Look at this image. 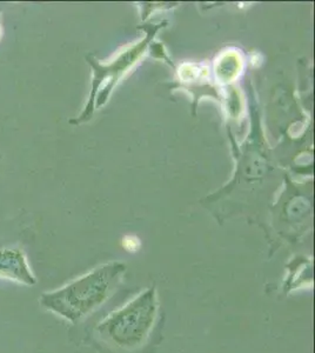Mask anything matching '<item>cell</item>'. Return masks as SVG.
Here are the masks:
<instances>
[{
    "label": "cell",
    "instance_id": "cell-1",
    "mask_svg": "<svg viewBox=\"0 0 315 353\" xmlns=\"http://www.w3.org/2000/svg\"><path fill=\"white\" fill-rule=\"evenodd\" d=\"M126 268L110 263L59 289L44 292L39 304L65 321L77 324L106 303L123 281Z\"/></svg>",
    "mask_w": 315,
    "mask_h": 353
},
{
    "label": "cell",
    "instance_id": "cell-2",
    "mask_svg": "<svg viewBox=\"0 0 315 353\" xmlns=\"http://www.w3.org/2000/svg\"><path fill=\"white\" fill-rule=\"evenodd\" d=\"M158 317V293L156 288H150L100 321L96 329V337L110 347L132 352L148 341Z\"/></svg>",
    "mask_w": 315,
    "mask_h": 353
},
{
    "label": "cell",
    "instance_id": "cell-4",
    "mask_svg": "<svg viewBox=\"0 0 315 353\" xmlns=\"http://www.w3.org/2000/svg\"><path fill=\"white\" fill-rule=\"evenodd\" d=\"M0 32H1V28H0Z\"/></svg>",
    "mask_w": 315,
    "mask_h": 353
},
{
    "label": "cell",
    "instance_id": "cell-3",
    "mask_svg": "<svg viewBox=\"0 0 315 353\" xmlns=\"http://www.w3.org/2000/svg\"><path fill=\"white\" fill-rule=\"evenodd\" d=\"M0 278L26 286L37 284L26 254L14 246H0Z\"/></svg>",
    "mask_w": 315,
    "mask_h": 353
}]
</instances>
